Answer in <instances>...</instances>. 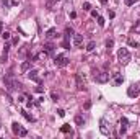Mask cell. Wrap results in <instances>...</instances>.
<instances>
[{
	"instance_id": "4dcf8cb0",
	"label": "cell",
	"mask_w": 140,
	"mask_h": 139,
	"mask_svg": "<svg viewBox=\"0 0 140 139\" xmlns=\"http://www.w3.org/2000/svg\"><path fill=\"white\" fill-rule=\"evenodd\" d=\"M125 133H127V126H121V134L124 136Z\"/></svg>"
},
{
	"instance_id": "52a82bcc",
	"label": "cell",
	"mask_w": 140,
	"mask_h": 139,
	"mask_svg": "<svg viewBox=\"0 0 140 139\" xmlns=\"http://www.w3.org/2000/svg\"><path fill=\"white\" fill-rule=\"evenodd\" d=\"M72 39H73V46L75 48H81L83 46V36L81 34H73Z\"/></svg>"
},
{
	"instance_id": "7402d4cb",
	"label": "cell",
	"mask_w": 140,
	"mask_h": 139,
	"mask_svg": "<svg viewBox=\"0 0 140 139\" xmlns=\"http://www.w3.org/2000/svg\"><path fill=\"white\" fill-rule=\"evenodd\" d=\"M2 38H3L5 41H7V39H10V33H8V31H2Z\"/></svg>"
},
{
	"instance_id": "2e32d148",
	"label": "cell",
	"mask_w": 140,
	"mask_h": 139,
	"mask_svg": "<svg viewBox=\"0 0 140 139\" xmlns=\"http://www.w3.org/2000/svg\"><path fill=\"white\" fill-rule=\"evenodd\" d=\"M122 82H124V77H121L119 74H116V75H114V84H116V85H121Z\"/></svg>"
},
{
	"instance_id": "5bb4252c",
	"label": "cell",
	"mask_w": 140,
	"mask_h": 139,
	"mask_svg": "<svg viewBox=\"0 0 140 139\" xmlns=\"http://www.w3.org/2000/svg\"><path fill=\"white\" fill-rule=\"evenodd\" d=\"M75 33H73V28H70V26H67L65 28V39H70V36H73Z\"/></svg>"
},
{
	"instance_id": "603a6c76",
	"label": "cell",
	"mask_w": 140,
	"mask_h": 139,
	"mask_svg": "<svg viewBox=\"0 0 140 139\" xmlns=\"http://www.w3.org/2000/svg\"><path fill=\"white\" fill-rule=\"evenodd\" d=\"M55 2H57V0H47V3H46V7H47V8H52V5H54Z\"/></svg>"
},
{
	"instance_id": "ac0fdd59",
	"label": "cell",
	"mask_w": 140,
	"mask_h": 139,
	"mask_svg": "<svg viewBox=\"0 0 140 139\" xmlns=\"http://www.w3.org/2000/svg\"><path fill=\"white\" fill-rule=\"evenodd\" d=\"M95 48H96L95 41H90V43H88V46H86V51H88V53H91V51H93Z\"/></svg>"
},
{
	"instance_id": "60d3db41",
	"label": "cell",
	"mask_w": 140,
	"mask_h": 139,
	"mask_svg": "<svg viewBox=\"0 0 140 139\" xmlns=\"http://www.w3.org/2000/svg\"><path fill=\"white\" fill-rule=\"evenodd\" d=\"M0 128H2V124H0Z\"/></svg>"
},
{
	"instance_id": "74e56055",
	"label": "cell",
	"mask_w": 140,
	"mask_h": 139,
	"mask_svg": "<svg viewBox=\"0 0 140 139\" xmlns=\"http://www.w3.org/2000/svg\"><path fill=\"white\" fill-rule=\"evenodd\" d=\"M36 92H38V93H43V87H41V84H39V87H38V88H36Z\"/></svg>"
},
{
	"instance_id": "4316f807",
	"label": "cell",
	"mask_w": 140,
	"mask_h": 139,
	"mask_svg": "<svg viewBox=\"0 0 140 139\" xmlns=\"http://www.w3.org/2000/svg\"><path fill=\"white\" fill-rule=\"evenodd\" d=\"M2 5L5 7V8H8V7L11 5V2H10V0H3V2H2Z\"/></svg>"
},
{
	"instance_id": "f35d334b",
	"label": "cell",
	"mask_w": 140,
	"mask_h": 139,
	"mask_svg": "<svg viewBox=\"0 0 140 139\" xmlns=\"http://www.w3.org/2000/svg\"><path fill=\"white\" fill-rule=\"evenodd\" d=\"M99 2H101L103 5H106V3H108V0H99Z\"/></svg>"
},
{
	"instance_id": "9c48e42d",
	"label": "cell",
	"mask_w": 140,
	"mask_h": 139,
	"mask_svg": "<svg viewBox=\"0 0 140 139\" xmlns=\"http://www.w3.org/2000/svg\"><path fill=\"white\" fill-rule=\"evenodd\" d=\"M28 77H29L31 80L41 84V79H39V75H38V70H28Z\"/></svg>"
},
{
	"instance_id": "9a60e30c",
	"label": "cell",
	"mask_w": 140,
	"mask_h": 139,
	"mask_svg": "<svg viewBox=\"0 0 140 139\" xmlns=\"http://www.w3.org/2000/svg\"><path fill=\"white\" fill-rule=\"evenodd\" d=\"M75 123L78 124V126H83V124H85V119H83L81 115H77V116H75Z\"/></svg>"
},
{
	"instance_id": "e575fe53",
	"label": "cell",
	"mask_w": 140,
	"mask_h": 139,
	"mask_svg": "<svg viewBox=\"0 0 140 139\" xmlns=\"http://www.w3.org/2000/svg\"><path fill=\"white\" fill-rule=\"evenodd\" d=\"M91 16H93V18H98L99 15H98V11H96V10H91Z\"/></svg>"
},
{
	"instance_id": "484cf974",
	"label": "cell",
	"mask_w": 140,
	"mask_h": 139,
	"mask_svg": "<svg viewBox=\"0 0 140 139\" xmlns=\"http://www.w3.org/2000/svg\"><path fill=\"white\" fill-rule=\"evenodd\" d=\"M113 46H114V39H109L108 43H106V48H108V49H111Z\"/></svg>"
},
{
	"instance_id": "d590c367",
	"label": "cell",
	"mask_w": 140,
	"mask_h": 139,
	"mask_svg": "<svg viewBox=\"0 0 140 139\" xmlns=\"http://www.w3.org/2000/svg\"><path fill=\"white\" fill-rule=\"evenodd\" d=\"M8 51H10V44H5V48H3V53L8 54Z\"/></svg>"
},
{
	"instance_id": "4fadbf2b",
	"label": "cell",
	"mask_w": 140,
	"mask_h": 139,
	"mask_svg": "<svg viewBox=\"0 0 140 139\" xmlns=\"http://www.w3.org/2000/svg\"><path fill=\"white\" fill-rule=\"evenodd\" d=\"M29 69H31V59H29V61H25V62L21 64V70L23 72H28Z\"/></svg>"
},
{
	"instance_id": "d6986e66",
	"label": "cell",
	"mask_w": 140,
	"mask_h": 139,
	"mask_svg": "<svg viewBox=\"0 0 140 139\" xmlns=\"http://www.w3.org/2000/svg\"><path fill=\"white\" fill-rule=\"evenodd\" d=\"M60 131H62V133H70L72 128H70V124H64V126L60 128Z\"/></svg>"
},
{
	"instance_id": "30bf717a",
	"label": "cell",
	"mask_w": 140,
	"mask_h": 139,
	"mask_svg": "<svg viewBox=\"0 0 140 139\" xmlns=\"http://www.w3.org/2000/svg\"><path fill=\"white\" fill-rule=\"evenodd\" d=\"M44 36L47 38V39H52V38L57 36V28H49L47 31L44 33Z\"/></svg>"
},
{
	"instance_id": "ffe728a7",
	"label": "cell",
	"mask_w": 140,
	"mask_h": 139,
	"mask_svg": "<svg viewBox=\"0 0 140 139\" xmlns=\"http://www.w3.org/2000/svg\"><path fill=\"white\" fill-rule=\"evenodd\" d=\"M121 126H129V119L127 118H121Z\"/></svg>"
},
{
	"instance_id": "8fae6325",
	"label": "cell",
	"mask_w": 140,
	"mask_h": 139,
	"mask_svg": "<svg viewBox=\"0 0 140 139\" xmlns=\"http://www.w3.org/2000/svg\"><path fill=\"white\" fill-rule=\"evenodd\" d=\"M135 87H137V85H130L129 87V90H127V95H129V96H137V95H139V90H137Z\"/></svg>"
},
{
	"instance_id": "cb8c5ba5",
	"label": "cell",
	"mask_w": 140,
	"mask_h": 139,
	"mask_svg": "<svg viewBox=\"0 0 140 139\" xmlns=\"http://www.w3.org/2000/svg\"><path fill=\"white\" fill-rule=\"evenodd\" d=\"M0 61H2V62L5 64L7 61H8V54H7V53H3V54H2V59H0Z\"/></svg>"
},
{
	"instance_id": "83f0119b",
	"label": "cell",
	"mask_w": 140,
	"mask_h": 139,
	"mask_svg": "<svg viewBox=\"0 0 140 139\" xmlns=\"http://www.w3.org/2000/svg\"><path fill=\"white\" fill-rule=\"evenodd\" d=\"M129 44H130V46H134V48H139V43H137V41H134V39H130Z\"/></svg>"
},
{
	"instance_id": "277c9868",
	"label": "cell",
	"mask_w": 140,
	"mask_h": 139,
	"mask_svg": "<svg viewBox=\"0 0 140 139\" xmlns=\"http://www.w3.org/2000/svg\"><path fill=\"white\" fill-rule=\"evenodd\" d=\"M99 131H101L103 136H109V134H111V126H109L106 118H101V119H99Z\"/></svg>"
},
{
	"instance_id": "1f68e13d",
	"label": "cell",
	"mask_w": 140,
	"mask_h": 139,
	"mask_svg": "<svg viewBox=\"0 0 140 139\" xmlns=\"http://www.w3.org/2000/svg\"><path fill=\"white\" fill-rule=\"evenodd\" d=\"M57 115H59L60 118H64L65 116V111H64V110H57Z\"/></svg>"
},
{
	"instance_id": "44dd1931",
	"label": "cell",
	"mask_w": 140,
	"mask_h": 139,
	"mask_svg": "<svg viewBox=\"0 0 140 139\" xmlns=\"http://www.w3.org/2000/svg\"><path fill=\"white\" fill-rule=\"evenodd\" d=\"M104 23H106V21H104V18H103V16H98V25H99V26H104Z\"/></svg>"
},
{
	"instance_id": "836d02e7",
	"label": "cell",
	"mask_w": 140,
	"mask_h": 139,
	"mask_svg": "<svg viewBox=\"0 0 140 139\" xmlns=\"http://www.w3.org/2000/svg\"><path fill=\"white\" fill-rule=\"evenodd\" d=\"M10 2H11V5H13V7L20 5V0H10Z\"/></svg>"
},
{
	"instance_id": "8992f818",
	"label": "cell",
	"mask_w": 140,
	"mask_h": 139,
	"mask_svg": "<svg viewBox=\"0 0 140 139\" xmlns=\"http://www.w3.org/2000/svg\"><path fill=\"white\" fill-rule=\"evenodd\" d=\"M11 129H13V133H15L16 136H21V138H25V136L28 134V131H26V129L23 128V126H21L20 123H16V121H15L13 124H11Z\"/></svg>"
},
{
	"instance_id": "8d00e7d4",
	"label": "cell",
	"mask_w": 140,
	"mask_h": 139,
	"mask_svg": "<svg viewBox=\"0 0 140 139\" xmlns=\"http://www.w3.org/2000/svg\"><path fill=\"white\" fill-rule=\"evenodd\" d=\"M25 100H26V96H25V95H20V96H18V102H25Z\"/></svg>"
},
{
	"instance_id": "ab89813d",
	"label": "cell",
	"mask_w": 140,
	"mask_h": 139,
	"mask_svg": "<svg viewBox=\"0 0 140 139\" xmlns=\"http://www.w3.org/2000/svg\"><path fill=\"white\" fill-rule=\"evenodd\" d=\"M0 34H2V21H0Z\"/></svg>"
},
{
	"instance_id": "ba28073f",
	"label": "cell",
	"mask_w": 140,
	"mask_h": 139,
	"mask_svg": "<svg viewBox=\"0 0 140 139\" xmlns=\"http://www.w3.org/2000/svg\"><path fill=\"white\" fill-rule=\"evenodd\" d=\"M75 80H77V88H78V90H85V88H86V87H85V80L81 79L80 74L75 75Z\"/></svg>"
},
{
	"instance_id": "7c38bea8",
	"label": "cell",
	"mask_w": 140,
	"mask_h": 139,
	"mask_svg": "<svg viewBox=\"0 0 140 139\" xmlns=\"http://www.w3.org/2000/svg\"><path fill=\"white\" fill-rule=\"evenodd\" d=\"M44 49H46V53H47V54H54L55 46L52 43H46V44H44Z\"/></svg>"
},
{
	"instance_id": "e0dca14e",
	"label": "cell",
	"mask_w": 140,
	"mask_h": 139,
	"mask_svg": "<svg viewBox=\"0 0 140 139\" xmlns=\"http://www.w3.org/2000/svg\"><path fill=\"white\" fill-rule=\"evenodd\" d=\"M21 115H23V116H25V118H26L28 121H31V123H33V121H34V118H33L31 115H29V113H26V110H21Z\"/></svg>"
},
{
	"instance_id": "f546056e",
	"label": "cell",
	"mask_w": 140,
	"mask_h": 139,
	"mask_svg": "<svg viewBox=\"0 0 140 139\" xmlns=\"http://www.w3.org/2000/svg\"><path fill=\"white\" fill-rule=\"evenodd\" d=\"M52 100H54V102H57V100H59V95H57V93H55V92H52Z\"/></svg>"
},
{
	"instance_id": "6da1fadb",
	"label": "cell",
	"mask_w": 140,
	"mask_h": 139,
	"mask_svg": "<svg viewBox=\"0 0 140 139\" xmlns=\"http://www.w3.org/2000/svg\"><path fill=\"white\" fill-rule=\"evenodd\" d=\"M3 84H5V87H7V90H8V92L16 90V88H20V87H21L20 82L13 79V74H10L8 77H3Z\"/></svg>"
},
{
	"instance_id": "d6a6232c",
	"label": "cell",
	"mask_w": 140,
	"mask_h": 139,
	"mask_svg": "<svg viewBox=\"0 0 140 139\" xmlns=\"http://www.w3.org/2000/svg\"><path fill=\"white\" fill-rule=\"evenodd\" d=\"M135 2H137V0H125V5H134V3H135Z\"/></svg>"
},
{
	"instance_id": "f1b7e54d",
	"label": "cell",
	"mask_w": 140,
	"mask_h": 139,
	"mask_svg": "<svg viewBox=\"0 0 140 139\" xmlns=\"http://www.w3.org/2000/svg\"><path fill=\"white\" fill-rule=\"evenodd\" d=\"M62 48H65V49H69V48H70V44H69V39H65L64 43H62Z\"/></svg>"
},
{
	"instance_id": "5b68a950",
	"label": "cell",
	"mask_w": 140,
	"mask_h": 139,
	"mask_svg": "<svg viewBox=\"0 0 140 139\" xmlns=\"http://www.w3.org/2000/svg\"><path fill=\"white\" fill-rule=\"evenodd\" d=\"M93 79L98 82V84H106L109 80V74L108 72H95L93 74Z\"/></svg>"
},
{
	"instance_id": "d4e9b609",
	"label": "cell",
	"mask_w": 140,
	"mask_h": 139,
	"mask_svg": "<svg viewBox=\"0 0 140 139\" xmlns=\"http://www.w3.org/2000/svg\"><path fill=\"white\" fill-rule=\"evenodd\" d=\"M83 10L90 11V10H91V5H90V3H88V2H85V3H83Z\"/></svg>"
},
{
	"instance_id": "3957f363",
	"label": "cell",
	"mask_w": 140,
	"mask_h": 139,
	"mask_svg": "<svg viewBox=\"0 0 140 139\" xmlns=\"http://www.w3.org/2000/svg\"><path fill=\"white\" fill-rule=\"evenodd\" d=\"M69 62H70V59L65 54H57L54 57V64L57 67H65V65H69Z\"/></svg>"
},
{
	"instance_id": "7a4b0ae2",
	"label": "cell",
	"mask_w": 140,
	"mask_h": 139,
	"mask_svg": "<svg viewBox=\"0 0 140 139\" xmlns=\"http://www.w3.org/2000/svg\"><path fill=\"white\" fill-rule=\"evenodd\" d=\"M117 59H119V62H121V64H129L130 53H129L125 48H121V49L117 51Z\"/></svg>"
}]
</instances>
